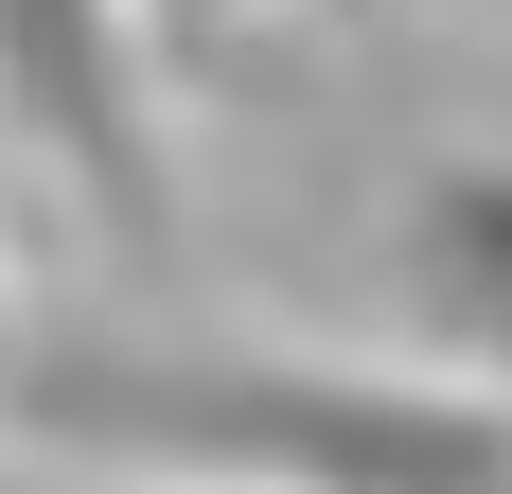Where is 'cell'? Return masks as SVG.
Returning a JSON list of instances; mask_svg holds the SVG:
<instances>
[{
    "label": "cell",
    "mask_w": 512,
    "mask_h": 494,
    "mask_svg": "<svg viewBox=\"0 0 512 494\" xmlns=\"http://www.w3.org/2000/svg\"><path fill=\"white\" fill-rule=\"evenodd\" d=\"M159 36H230V18H248V0H142Z\"/></svg>",
    "instance_id": "cell-4"
},
{
    "label": "cell",
    "mask_w": 512,
    "mask_h": 494,
    "mask_svg": "<svg viewBox=\"0 0 512 494\" xmlns=\"http://www.w3.org/2000/svg\"><path fill=\"white\" fill-rule=\"evenodd\" d=\"M389 300H407V336L442 389H495L512 406V159H424L407 195H389Z\"/></svg>",
    "instance_id": "cell-3"
},
{
    "label": "cell",
    "mask_w": 512,
    "mask_h": 494,
    "mask_svg": "<svg viewBox=\"0 0 512 494\" xmlns=\"http://www.w3.org/2000/svg\"><path fill=\"white\" fill-rule=\"evenodd\" d=\"M0 442L177 494H512L495 389L336 371V353H195V336H18Z\"/></svg>",
    "instance_id": "cell-1"
},
{
    "label": "cell",
    "mask_w": 512,
    "mask_h": 494,
    "mask_svg": "<svg viewBox=\"0 0 512 494\" xmlns=\"http://www.w3.org/2000/svg\"><path fill=\"white\" fill-rule=\"evenodd\" d=\"M0 124L124 247L177 230V177H159V124H142V18L124 0H0Z\"/></svg>",
    "instance_id": "cell-2"
},
{
    "label": "cell",
    "mask_w": 512,
    "mask_h": 494,
    "mask_svg": "<svg viewBox=\"0 0 512 494\" xmlns=\"http://www.w3.org/2000/svg\"><path fill=\"white\" fill-rule=\"evenodd\" d=\"M336 18H371V0H336Z\"/></svg>",
    "instance_id": "cell-5"
}]
</instances>
